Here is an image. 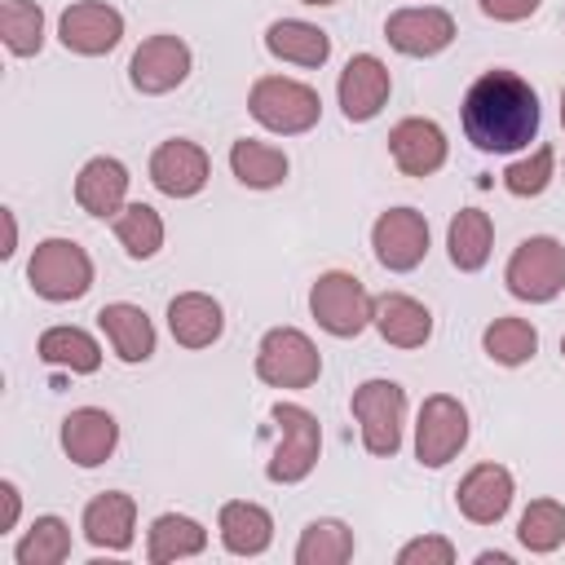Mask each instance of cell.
Instances as JSON below:
<instances>
[{
	"instance_id": "obj_1",
	"label": "cell",
	"mask_w": 565,
	"mask_h": 565,
	"mask_svg": "<svg viewBox=\"0 0 565 565\" xmlns=\"http://www.w3.org/2000/svg\"><path fill=\"white\" fill-rule=\"evenodd\" d=\"M463 132L486 154L525 150L539 137V93L516 71H486L463 93Z\"/></svg>"
},
{
	"instance_id": "obj_2",
	"label": "cell",
	"mask_w": 565,
	"mask_h": 565,
	"mask_svg": "<svg viewBox=\"0 0 565 565\" xmlns=\"http://www.w3.org/2000/svg\"><path fill=\"white\" fill-rule=\"evenodd\" d=\"M247 110L260 128L278 132V137H296V132H309L322 115V97L300 84V79H287V75H260L247 93Z\"/></svg>"
},
{
	"instance_id": "obj_3",
	"label": "cell",
	"mask_w": 565,
	"mask_h": 565,
	"mask_svg": "<svg viewBox=\"0 0 565 565\" xmlns=\"http://www.w3.org/2000/svg\"><path fill=\"white\" fill-rule=\"evenodd\" d=\"M26 282L40 300L66 305L93 287V260L75 238H44L26 260Z\"/></svg>"
},
{
	"instance_id": "obj_4",
	"label": "cell",
	"mask_w": 565,
	"mask_h": 565,
	"mask_svg": "<svg viewBox=\"0 0 565 565\" xmlns=\"http://www.w3.org/2000/svg\"><path fill=\"white\" fill-rule=\"evenodd\" d=\"M309 313L318 318V327L335 340H353L371 327L375 313V296L362 287V278L344 274V269H327L318 274V282L309 287Z\"/></svg>"
},
{
	"instance_id": "obj_5",
	"label": "cell",
	"mask_w": 565,
	"mask_h": 565,
	"mask_svg": "<svg viewBox=\"0 0 565 565\" xmlns=\"http://www.w3.org/2000/svg\"><path fill=\"white\" fill-rule=\"evenodd\" d=\"M269 419L278 424V446L265 463V477L274 486H296L313 472L318 463V450H322V428H318V415L296 406V402H278L269 411Z\"/></svg>"
},
{
	"instance_id": "obj_6",
	"label": "cell",
	"mask_w": 565,
	"mask_h": 565,
	"mask_svg": "<svg viewBox=\"0 0 565 565\" xmlns=\"http://www.w3.org/2000/svg\"><path fill=\"white\" fill-rule=\"evenodd\" d=\"M503 282H508V291H512L516 300H530V305L556 300L561 287H565V243L552 238V234L525 238V243L508 256Z\"/></svg>"
},
{
	"instance_id": "obj_7",
	"label": "cell",
	"mask_w": 565,
	"mask_h": 565,
	"mask_svg": "<svg viewBox=\"0 0 565 565\" xmlns=\"http://www.w3.org/2000/svg\"><path fill=\"white\" fill-rule=\"evenodd\" d=\"M256 375L274 388H309L322 375V353L300 327H274L256 344Z\"/></svg>"
},
{
	"instance_id": "obj_8",
	"label": "cell",
	"mask_w": 565,
	"mask_h": 565,
	"mask_svg": "<svg viewBox=\"0 0 565 565\" xmlns=\"http://www.w3.org/2000/svg\"><path fill=\"white\" fill-rule=\"evenodd\" d=\"M353 419L362 428V446L380 459L397 455L402 424H406V393L397 380H366L353 388Z\"/></svg>"
},
{
	"instance_id": "obj_9",
	"label": "cell",
	"mask_w": 565,
	"mask_h": 565,
	"mask_svg": "<svg viewBox=\"0 0 565 565\" xmlns=\"http://www.w3.org/2000/svg\"><path fill=\"white\" fill-rule=\"evenodd\" d=\"M468 446V411L450 393H433L419 402L415 419V459L424 468H446Z\"/></svg>"
},
{
	"instance_id": "obj_10",
	"label": "cell",
	"mask_w": 565,
	"mask_h": 565,
	"mask_svg": "<svg viewBox=\"0 0 565 565\" xmlns=\"http://www.w3.org/2000/svg\"><path fill=\"white\" fill-rule=\"evenodd\" d=\"M371 247L375 260L393 274H411L428 256V221L415 207H388L371 225Z\"/></svg>"
},
{
	"instance_id": "obj_11",
	"label": "cell",
	"mask_w": 565,
	"mask_h": 565,
	"mask_svg": "<svg viewBox=\"0 0 565 565\" xmlns=\"http://www.w3.org/2000/svg\"><path fill=\"white\" fill-rule=\"evenodd\" d=\"M190 62H194L190 57V44L181 35H168L163 31V35H150V40L137 44V53L128 62V79H132L137 93L159 97V93H172V88L185 84Z\"/></svg>"
},
{
	"instance_id": "obj_12",
	"label": "cell",
	"mask_w": 565,
	"mask_h": 565,
	"mask_svg": "<svg viewBox=\"0 0 565 565\" xmlns=\"http://www.w3.org/2000/svg\"><path fill=\"white\" fill-rule=\"evenodd\" d=\"M57 40H62L66 53L102 57V53H110L124 40V13L110 9V4H102V0L66 4L62 18H57Z\"/></svg>"
},
{
	"instance_id": "obj_13",
	"label": "cell",
	"mask_w": 565,
	"mask_h": 565,
	"mask_svg": "<svg viewBox=\"0 0 565 565\" xmlns=\"http://www.w3.org/2000/svg\"><path fill=\"white\" fill-rule=\"evenodd\" d=\"M388 93H393V75L375 53H353L349 66L340 71V84H335V97H340V110L349 124L375 119L384 110Z\"/></svg>"
},
{
	"instance_id": "obj_14",
	"label": "cell",
	"mask_w": 565,
	"mask_h": 565,
	"mask_svg": "<svg viewBox=\"0 0 565 565\" xmlns=\"http://www.w3.org/2000/svg\"><path fill=\"white\" fill-rule=\"evenodd\" d=\"M384 40L406 57H437L455 40V18L437 4L424 9H397L384 18Z\"/></svg>"
},
{
	"instance_id": "obj_15",
	"label": "cell",
	"mask_w": 565,
	"mask_h": 565,
	"mask_svg": "<svg viewBox=\"0 0 565 565\" xmlns=\"http://www.w3.org/2000/svg\"><path fill=\"white\" fill-rule=\"evenodd\" d=\"M207 177H212V163L199 141L172 137V141L154 146V154H150V181L168 199H194L207 185Z\"/></svg>"
},
{
	"instance_id": "obj_16",
	"label": "cell",
	"mask_w": 565,
	"mask_h": 565,
	"mask_svg": "<svg viewBox=\"0 0 565 565\" xmlns=\"http://www.w3.org/2000/svg\"><path fill=\"white\" fill-rule=\"evenodd\" d=\"M512 494H516V486H512V472L503 463H477L459 481L455 503L472 525H499L512 508Z\"/></svg>"
},
{
	"instance_id": "obj_17",
	"label": "cell",
	"mask_w": 565,
	"mask_h": 565,
	"mask_svg": "<svg viewBox=\"0 0 565 565\" xmlns=\"http://www.w3.org/2000/svg\"><path fill=\"white\" fill-rule=\"evenodd\" d=\"M115 441H119V424L110 411L102 406H79L62 419V450L71 463L79 468H97L115 455Z\"/></svg>"
},
{
	"instance_id": "obj_18",
	"label": "cell",
	"mask_w": 565,
	"mask_h": 565,
	"mask_svg": "<svg viewBox=\"0 0 565 565\" xmlns=\"http://www.w3.org/2000/svg\"><path fill=\"white\" fill-rule=\"evenodd\" d=\"M446 150H450V146H446L441 124L419 119V115L393 124V132H388V154H393V163H397L406 177H433V172L446 163Z\"/></svg>"
},
{
	"instance_id": "obj_19",
	"label": "cell",
	"mask_w": 565,
	"mask_h": 565,
	"mask_svg": "<svg viewBox=\"0 0 565 565\" xmlns=\"http://www.w3.org/2000/svg\"><path fill=\"white\" fill-rule=\"evenodd\" d=\"M79 530H84V539L97 552H128L132 547V530H137V503H132V494H124V490L97 494L84 508Z\"/></svg>"
},
{
	"instance_id": "obj_20",
	"label": "cell",
	"mask_w": 565,
	"mask_h": 565,
	"mask_svg": "<svg viewBox=\"0 0 565 565\" xmlns=\"http://www.w3.org/2000/svg\"><path fill=\"white\" fill-rule=\"evenodd\" d=\"M375 331L384 335V344L393 349H424L433 335V313L428 305H419L406 291H384L375 296V313H371Z\"/></svg>"
},
{
	"instance_id": "obj_21",
	"label": "cell",
	"mask_w": 565,
	"mask_h": 565,
	"mask_svg": "<svg viewBox=\"0 0 565 565\" xmlns=\"http://www.w3.org/2000/svg\"><path fill=\"white\" fill-rule=\"evenodd\" d=\"M128 168L110 154H97L79 168L75 177V203L88 212V216H119V207L128 203Z\"/></svg>"
},
{
	"instance_id": "obj_22",
	"label": "cell",
	"mask_w": 565,
	"mask_h": 565,
	"mask_svg": "<svg viewBox=\"0 0 565 565\" xmlns=\"http://www.w3.org/2000/svg\"><path fill=\"white\" fill-rule=\"evenodd\" d=\"M168 331L181 349H207L225 331V313L207 291H181L168 300Z\"/></svg>"
},
{
	"instance_id": "obj_23",
	"label": "cell",
	"mask_w": 565,
	"mask_h": 565,
	"mask_svg": "<svg viewBox=\"0 0 565 565\" xmlns=\"http://www.w3.org/2000/svg\"><path fill=\"white\" fill-rule=\"evenodd\" d=\"M97 322L115 349L119 362H146L154 353V322L146 318L141 305H128V300H115V305H102L97 309Z\"/></svg>"
},
{
	"instance_id": "obj_24",
	"label": "cell",
	"mask_w": 565,
	"mask_h": 565,
	"mask_svg": "<svg viewBox=\"0 0 565 565\" xmlns=\"http://www.w3.org/2000/svg\"><path fill=\"white\" fill-rule=\"evenodd\" d=\"M216 530H221V543H225L230 556H260L274 543V516L260 503H247V499L221 503Z\"/></svg>"
},
{
	"instance_id": "obj_25",
	"label": "cell",
	"mask_w": 565,
	"mask_h": 565,
	"mask_svg": "<svg viewBox=\"0 0 565 565\" xmlns=\"http://www.w3.org/2000/svg\"><path fill=\"white\" fill-rule=\"evenodd\" d=\"M265 49L278 57V62H291V66H322L331 57V35L313 22H300V18H278L269 22L265 31Z\"/></svg>"
},
{
	"instance_id": "obj_26",
	"label": "cell",
	"mask_w": 565,
	"mask_h": 565,
	"mask_svg": "<svg viewBox=\"0 0 565 565\" xmlns=\"http://www.w3.org/2000/svg\"><path fill=\"white\" fill-rule=\"evenodd\" d=\"M490 247H494V221H490V212H481V207H459V212L450 216V230H446L450 265L463 269V274H477V269L490 260Z\"/></svg>"
},
{
	"instance_id": "obj_27",
	"label": "cell",
	"mask_w": 565,
	"mask_h": 565,
	"mask_svg": "<svg viewBox=\"0 0 565 565\" xmlns=\"http://www.w3.org/2000/svg\"><path fill=\"white\" fill-rule=\"evenodd\" d=\"M203 547H207V530H203L194 516H181V512H163V516H154L150 530H146V556H150L154 565L199 556Z\"/></svg>"
},
{
	"instance_id": "obj_28",
	"label": "cell",
	"mask_w": 565,
	"mask_h": 565,
	"mask_svg": "<svg viewBox=\"0 0 565 565\" xmlns=\"http://www.w3.org/2000/svg\"><path fill=\"white\" fill-rule=\"evenodd\" d=\"M287 154L269 141H256V137H243L230 146V172L247 185V190H274L287 181Z\"/></svg>"
},
{
	"instance_id": "obj_29",
	"label": "cell",
	"mask_w": 565,
	"mask_h": 565,
	"mask_svg": "<svg viewBox=\"0 0 565 565\" xmlns=\"http://www.w3.org/2000/svg\"><path fill=\"white\" fill-rule=\"evenodd\" d=\"M35 353L49 366H62L71 375H93L102 366V344L84 331V327H49L35 344Z\"/></svg>"
},
{
	"instance_id": "obj_30",
	"label": "cell",
	"mask_w": 565,
	"mask_h": 565,
	"mask_svg": "<svg viewBox=\"0 0 565 565\" xmlns=\"http://www.w3.org/2000/svg\"><path fill=\"white\" fill-rule=\"evenodd\" d=\"M353 530L335 516H318L300 530V543H296V565H344L353 556Z\"/></svg>"
},
{
	"instance_id": "obj_31",
	"label": "cell",
	"mask_w": 565,
	"mask_h": 565,
	"mask_svg": "<svg viewBox=\"0 0 565 565\" xmlns=\"http://www.w3.org/2000/svg\"><path fill=\"white\" fill-rule=\"evenodd\" d=\"M115 238L132 260H150L163 247V216L150 203H124L115 216Z\"/></svg>"
},
{
	"instance_id": "obj_32",
	"label": "cell",
	"mask_w": 565,
	"mask_h": 565,
	"mask_svg": "<svg viewBox=\"0 0 565 565\" xmlns=\"http://www.w3.org/2000/svg\"><path fill=\"white\" fill-rule=\"evenodd\" d=\"M481 349H486V358L490 362H499V366H521V362H530L534 353H539V331L525 322V318H494L490 327H486V335H481Z\"/></svg>"
},
{
	"instance_id": "obj_33",
	"label": "cell",
	"mask_w": 565,
	"mask_h": 565,
	"mask_svg": "<svg viewBox=\"0 0 565 565\" xmlns=\"http://www.w3.org/2000/svg\"><path fill=\"white\" fill-rule=\"evenodd\" d=\"M71 556V530L62 516H35L31 530L18 539L13 547V561L18 565H62Z\"/></svg>"
},
{
	"instance_id": "obj_34",
	"label": "cell",
	"mask_w": 565,
	"mask_h": 565,
	"mask_svg": "<svg viewBox=\"0 0 565 565\" xmlns=\"http://www.w3.org/2000/svg\"><path fill=\"white\" fill-rule=\"evenodd\" d=\"M0 35L13 57H35L44 49V9L35 0H4L0 4Z\"/></svg>"
},
{
	"instance_id": "obj_35",
	"label": "cell",
	"mask_w": 565,
	"mask_h": 565,
	"mask_svg": "<svg viewBox=\"0 0 565 565\" xmlns=\"http://www.w3.org/2000/svg\"><path fill=\"white\" fill-rule=\"evenodd\" d=\"M516 539L525 552L543 556V552H556L565 543V508L556 499H534L521 521H516Z\"/></svg>"
},
{
	"instance_id": "obj_36",
	"label": "cell",
	"mask_w": 565,
	"mask_h": 565,
	"mask_svg": "<svg viewBox=\"0 0 565 565\" xmlns=\"http://www.w3.org/2000/svg\"><path fill=\"white\" fill-rule=\"evenodd\" d=\"M552 168H556L552 146H539L525 159H516V163L503 168V190L516 194V199H534V194H543L552 185Z\"/></svg>"
},
{
	"instance_id": "obj_37",
	"label": "cell",
	"mask_w": 565,
	"mask_h": 565,
	"mask_svg": "<svg viewBox=\"0 0 565 565\" xmlns=\"http://www.w3.org/2000/svg\"><path fill=\"white\" fill-rule=\"evenodd\" d=\"M397 565H455V543L441 539V534L411 539V543L397 552Z\"/></svg>"
},
{
	"instance_id": "obj_38",
	"label": "cell",
	"mask_w": 565,
	"mask_h": 565,
	"mask_svg": "<svg viewBox=\"0 0 565 565\" xmlns=\"http://www.w3.org/2000/svg\"><path fill=\"white\" fill-rule=\"evenodd\" d=\"M477 4H481V13L494 18V22H525L530 13H539L543 0H477Z\"/></svg>"
},
{
	"instance_id": "obj_39",
	"label": "cell",
	"mask_w": 565,
	"mask_h": 565,
	"mask_svg": "<svg viewBox=\"0 0 565 565\" xmlns=\"http://www.w3.org/2000/svg\"><path fill=\"white\" fill-rule=\"evenodd\" d=\"M18 512H22V494L13 481H0V534L18 525Z\"/></svg>"
},
{
	"instance_id": "obj_40",
	"label": "cell",
	"mask_w": 565,
	"mask_h": 565,
	"mask_svg": "<svg viewBox=\"0 0 565 565\" xmlns=\"http://www.w3.org/2000/svg\"><path fill=\"white\" fill-rule=\"evenodd\" d=\"M4 230H9V238H4V256H13V247H18V221H13V212H4Z\"/></svg>"
},
{
	"instance_id": "obj_41",
	"label": "cell",
	"mask_w": 565,
	"mask_h": 565,
	"mask_svg": "<svg viewBox=\"0 0 565 565\" xmlns=\"http://www.w3.org/2000/svg\"><path fill=\"white\" fill-rule=\"evenodd\" d=\"M477 561H481V565H490V561H494V565H508V561H512V556H508V552H481V556H477Z\"/></svg>"
},
{
	"instance_id": "obj_42",
	"label": "cell",
	"mask_w": 565,
	"mask_h": 565,
	"mask_svg": "<svg viewBox=\"0 0 565 565\" xmlns=\"http://www.w3.org/2000/svg\"><path fill=\"white\" fill-rule=\"evenodd\" d=\"M300 4H313V9H322V4H335V0H300Z\"/></svg>"
},
{
	"instance_id": "obj_43",
	"label": "cell",
	"mask_w": 565,
	"mask_h": 565,
	"mask_svg": "<svg viewBox=\"0 0 565 565\" xmlns=\"http://www.w3.org/2000/svg\"><path fill=\"white\" fill-rule=\"evenodd\" d=\"M561 124H565V93H561Z\"/></svg>"
},
{
	"instance_id": "obj_44",
	"label": "cell",
	"mask_w": 565,
	"mask_h": 565,
	"mask_svg": "<svg viewBox=\"0 0 565 565\" xmlns=\"http://www.w3.org/2000/svg\"><path fill=\"white\" fill-rule=\"evenodd\" d=\"M561 353H565V335H561Z\"/></svg>"
}]
</instances>
